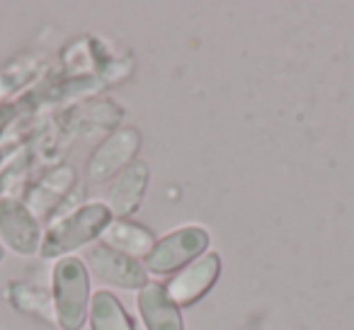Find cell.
<instances>
[{"label": "cell", "mask_w": 354, "mask_h": 330, "mask_svg": "<svg viewBox=\"0 0 354 330\" xmlns=\"http://www.w3.org/2000/svg\"><path fill=\"white\" fill-rule=\"evenodd\" d=\"M112 212L107 204L102 202H90L78 209H71L61 219H56L49 226V231L41 238V257L51 260V257H66V253L75 250L80 246H88L95 238L104 233V228L112 221Z\"/></svg>", "instance_id": "1"}, {"label": "cell", "mask_w": 354, "mask_h": 330, "mask_svg": "<svg viewBox=\"0 0 354 330\" xmlns=\"http://www.w3.org/2000/svg\"><path fill=\"white\" fill-rule=\"evenodd\" d=\"M56 325L61 330H80L90 313V272L80 257H61L51 272Z\"/></svg>", "instance_id": "2"}, {"label": "cell", "mask_w": 354, "mask_h": 330, "mask_svg": "<svg viewBox=\"0 0 354 330\" xmlns=\"http://www.w3.org/2000/svg\"><path fill=\"white\" fill-rule=\"evenodd\" d=\"M209 243L212 238L204 226H183L156 241L143 265H146V272H153V275H172L202 257Z\"/></svg>", "instance_id": "3"}, {"label": "cell", "mask_w": 354, "mask_h": 330, "mask_svg": "<svg viewBox=\"0 0 354 330\" xmlns=\"http://www.w3.org/2000/svg\"><path fill=\"white\" fill-rule=\"evenodd\" d=\"M141 148V134L133 127H122L112 131L97 148L93 151L88 161V180L93 185L107 183L117 178L122 170H127L138 156Z\"/></svg>", "instance_id": "4"}, {"label": "cell", "mask_w": 354, "mask_h": 330, "mask_svg": "<svg viewBox=\"0 0 354 330\" xmlns=\"http://www.w3.org/2000/svg\"><path fill=\"white\" fill-rule=\"evenodd\" d=\"M218 275H221V255L207 250L202 257L177 270L162 286H165L167 299L175 306H192L212 291Z\"/></svg>", "instance_id": "5"}, {"label": "cell", "mask_w": 354, "mask_h": 330, "mask_svg": "<svg viewBox=\"0 0 354 330\" xmlns=\"http://www.w3.org/2000/svg\"><path fill=\"white\" fill-rule=\"evenodd\" d=\"M0 238L17 255H37L41 248L39 219L17 197H0Z\"/></svg>", "instance_id": "6"}, {"label": "cell", "mask_w": 354, "mask_h": 330, "mask_svg": "<svg viewBox=\"0 0 354 330\" xmlns=\"http://www.w3.org/2000/svg\"><path fill=\"white\" fill-rule=\"evenodd\" d=\"M85 267L97 279L107 282L119 289H138L148 284V272L136 257L119 253L109 246H95L85 255Z\"/></svg>", "instance_id": "7"}, {"label": "cell", "mask_w": 354, "mask_h": 330, "mask_svg": "<svg viewBox=\"0 0 354 330\" xmlns=\"http://www.w3.org/2000/svg\"><path fill=\"white\" fill-rule=\"evenodd\" d=\"M148 178H151V170L141 161H133L127 170H122L114 178V183L107 190V202H104L114 219H129L141 207L143 194H146L148 187Z\"/></svg>", "instance_id": "8"}, {"label": "cell", "mask_w": 354, "mask_h": 330, "mask_svg": "<svg viewBox=\"0 0 354 330\" xmlns=\"http://www.w3.org/2000/svg\"><path fill=\"white\" fill-rule=\"evenodd\" d=\"M75 187V170L71 165H61V168H54L51 173H46L41 178V183L37 187L30 190L25 204L37 219L51 217L59 212L66 204V199L73 194Z\"/></svg>", "instance_id": "9"}, {"label": "cell", "mask_w": 354, "mask_h": 330, "mask_svg": "<svg viewBox=\"0 0 354 330\" xmlns=\"http://www.w3.org/2000/svg\"><path fill=\"white\" fill-rule=\"evenodd\" d=\"M138 313L146 330H185L180 306H175L165 294V286L158 282H148L138 291Z\"/></svg>", "instance_id": "10"}, {"label": "cell", "mask_w": 354, "mask_h": 330, "mask_svg": "<svg viewBox=\"0 0 354 330\" xmlns=\"http://www.w3.org/2000/svg\"><path fill=\"white\" fill-rule=\"evenodd\" d=\"M104 246L114 248L119 253H127L131 257H146L156 246V236L141 223H133L129 219H112L102 233Z\"/></svg>", "instance_id": "11"}, {"label": "cell", "mask_w": 354, "mask_h": 330, "mask_svg": "<svg viewBox=\"0 0 354 330\" xmlns=\"http://www.w3.org/2000/svg\"><path fill=\"white\" fill-rule=\"evenodd\" d=\"M6 296L12 304V309L20 311V313L32 315L41 323H56L54 296L44 286L30 284V282H10Z\"/></svg>", "instance_id": "12"}, {"label": "cell", "mask_w": 354, "mask_h": 330, "mask_svg": "<svg viewBox=\"0 0 354 330\" xmlns=\"http://www.w3.org/2000/svg\"><path fill=\"white\" fill-rule=\"evenodd\" d=\"M90 328L93 330H133V320L112 291H97L90 299Z\"/></svg>", "instance_id": "13"}, {"label": "cell", "mask_w": 354, "mask_h": 330, "mask_svg": "<svg viewBox=\"0 0 354 330\" xmlns=\"http://www.w3.org/2000/svg\"><path fill=\"white\" fill-rule=\"evenodd\" d=\"M3 257H6V248L0 246V262H3Z\"/></svg>", "instance_id": "14"}]
</instances>
